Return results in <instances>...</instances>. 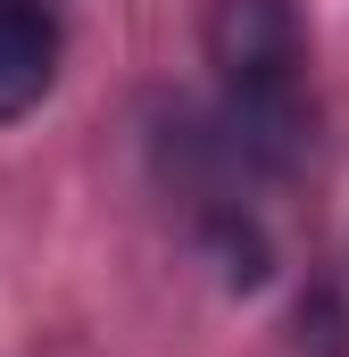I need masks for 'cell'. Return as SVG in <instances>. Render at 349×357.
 I'll use <instances>...</instances> for the list:
<instances>
[{
  "instance_id": "3",
  "label": "cell",
  "mask_w": 349,
  "mask_h": 357,
  "mask_svg": "<svg viewBox=\"0 0 349 357\" xmlns=\"http://www.w3.org/2000/svg\"><path fill=\"white\" fill-rule=\"evenodd\" d=\"M291 324H299V357H349V316L333 291H308Z\"/></svg>"
},
{
  "instance_id": "2",
  "label": "cell",
  "mask_w": 349,
  "mask_h": 357,
  "mask_svg": "<svg viewBox=\"0 0 349 357\" xmlns=\"http://www.w3.org/2000/svg\"><path fill=\"white\" fill-rule=\"evenodd\" d=\"M59 84V25L42 0H0V125L34 116Z\"/></svg>"
},
{
  "instance_id": "1",
  "label": "cell",
  "mask_w": 349,
  "mask_h": 357,
  "mask_svg": "<svg viewBox=\"0 0 349 357\" xmlns=\"http://www.w3.org/2000/svg\"><path fill=\"white\" fill-rule=\"evenodd\" d=\"M200 50H208L225 100H291L299 67H308V17H299V0H208Z\"/></svg>"
}]
</instances>
